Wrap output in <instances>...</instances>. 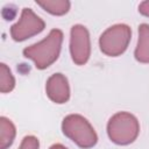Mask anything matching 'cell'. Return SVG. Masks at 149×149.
I'll return each mask as SVG.
<instances>
[{
    "mask_svg": "<svg viewBox=\"0 0 149 149\" xmlns=\"http://www.w3.org/2000/svg\"><path fill=\"white\" fill-rule=\"evenodd\" d=\"M62 43L63 31L52 29L45 38L24 48L22 52L26 58H29L35 63L36 69L44 70L57 61L61 54Z\"/></svg>",
    "mask_w": 149,
    "mask_h": 149,
    "instance_id": "obj_1",
    "label": "cell"
},
{
    "mask_svg": "<svg viewBox=\"0 0 149 149\" xmlns=\"http://www.w3.org/2000/svg\"><path fill=\"white\" fill-rule=\"evenodd\" d=\"M49 149H68L65 146H63V144H61V143H55V144H52Z\"/></svg>",
    "mask_w": 149,
    "mask_h": 149,
    "instance_id": "obj_14",
    "label": "cell"
},
{
    "mask_svg": "<svg viewBox=\"0 0 149 149\" xmlns=\"http://www.w3.org/2000/svg\"><path fill=\"white\" fill-rule=\"evenodd\" d=\"M15 87V78L10 71V69L5 64H0V92L9 93Z\"/></svg>",
    "mask_w": 149,
    "mask_h": 149,
    "instance_id": "obj_11",
    "label": "cell"
},
{
    "mask_svg": "<svg viewBox=\"0 0 149 149\" xmlns=\"http://www.w3.org/2000/svg\"><path fill=\"white\" fill-rule=\"evenodd\" d=\"M45 92L48 98L58 105L65 104L70 99V85L68 78L63 73L51 74L45 83Z\"/></svg>",
    "mask_w": 149,
    "mask_h": 149,
    "instance_id": "obj_7",
    "label": "cell"
},
{
    "mask_svg": "<svg viewBox=\"0 0 149 149\" xmlns=\"http://www.w3.org/2000/svg\"><path fill=\"white\" fill-rule=\"evenodd\" d=\"M45 28V22L33 12L31 8L24 7L21 12L19 21L10 27V36L16 42L26 41L40 34Z\"/></svg>",
    "mask_w": 149,
    "mask_h": 149,
    "instance_id": "obj_5",
    "label": "cell"
},
{
    "mask_svg": "<svg viewBox=\"0 0 149 149\" xmlns=\"http://www.w3.org/2000/svg\"><path fill=\"white\" fill-rule=\"evenodd\" d=\"M132 29L125 23H118L107 28L99 38V47L102 54L109 57L122 55L130 42Z\"/></svg>",
    "mask_w": 149,
    "mask_h": 149,
    "instance_id": "obj_4",
    "label": "cell"
},
{
    "mask_svg": "<svg viewBox=\"0 0 149 149\" xmlns=\"http://www.w3.org/2000/svg\"><path fill=\"white\" fill-rule=\"evenodd\" d=\"M140 134V122L129 112H118L107 122V135L109 140L119 146L133 143Z\"/></svg>",
    "mask_w": 149,
    "mask_h": 149,
    "instance_id": "obj_2",
    "label": "cell"
},
{
    "mask_svg": "<svg viewBox=\"0 0 149 149\" xmlns=\"http://www.w3.org/2000/svg\"><path fill=\"white\" fill-rule=\"evenodd\" d=\"M63 134L83 149L92 148L98 142V135L90 121L80 114H69L62 122Z\"/></svg>",
    "mask_w": 149,
    "mask_h": 149,
    "instance_id": "obj_3",
    "label": "cell"
},
{
    "mask_svg": "<svg viewBox=\"0 0 149 149\" xmlns=\"http://www.w3.org/2000/svg\"><path fill=\"white\" fill-rule=\"evenodd\" d=\"M16 128L12 120L6 116L0 118V149L9 148L15 139Z\"/></svg>",
    "mask_w": 149,
    "mask_h": 149,
    "instance_id": "obj_9",
    "label": "cell"
},
{
    "mask_svg": "<svg viewBox=\"0 0 149 149\" xmlns=\"http://www.w3.org/2000/svg\"><path fill=\"white\" fill-rule=\"evenodd\" d=\"M36 5L42 7L45 12L52 14V15H64L69 12L70 9V1L68 0H45V1H36Z\"/></svg>",
    "mask_w": 149,
    "mask_h": 149,
    "instance_id": "obj_10",
    "label": "cell"
},
{
    "mask_svg": "<svg viewBox=\"0 0 149 149\" xmlns=\"http://www.w3.org/2000/svg\"><path fill=\"white\" fill-rule=\"evenodd\" d=\"M70 55L74 64L84 65L91 56V40L87 28L74 24L70 31Z\"/></svg>",
    "mask_w": 149,
    "mask_h": 149,
    "instance_id": "obj_6",
    "label": "cell"
},
{
    "mask_svg": "<svg viewBox=\"0 0 149 149\" xmlns=\"http://www.w3.org/2000/svg\"><path fill=\"white\" fill-rule=\"evenodd\" d=\"M139 12H140V14H142V15L149 17V0L142 1V2L139 5Z\"/></svg>",
    "mask_w": 149,
    "mask_h": 149,
    "instance_id": "obj_13",
    "label": "cell"
},
{
    "mask_svg": "<svg viewBox=\"0 0 149 149\" xmlns=\"http://www.w3.org/2000/svg\"><path fill=\"white\" fill-rule=\"evenodd\" d=\"M38 147H40L38 139L33 135H27L23 137L19 149H38Z\"/></svg>",
    "mask_w": 149,
    "mask_h": 149,
    "instance_id": "obj_12",
    "label": "cell"
},
{
    "mask_svg": "<svg viewBox=\"0 0 149 149\" xmlns=\"http://www.w3.org/2000/svg\"><path fill=\"white\" fill-rule=\"evenodd\" d=\"M134 57L137 62L149 63V24L142 23L139 26V40L134 51Z\"/></svg>",
    "mask_w": 149,
    "mask_h": 149,
    "instance_id": "obj_8",
    "label": "cell"
}]
</instances>
